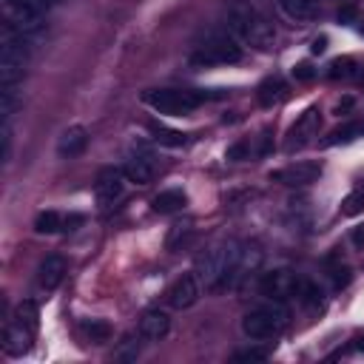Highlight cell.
I'll use <instances>...</instances> for the list:
<instances>
[{
    "instance_id": "obj_28",
    "label": "cell",
    "mask_w": 364,
    "mask_h": 364,
    "mask_svg": "<svg viewBox=\"0 0 364 364\" xmlns=\"http://www.w3.org/2000/svg\"><path fill=\"white\" fill-rule=\"evenodd\" d=\"M355 65H358V63H355L353 57H338V60L330 63V71H327V74H330L333 80H338V77H353V74H355Z\"/></svg>"
},
{
    "instance_id": "obj_20",
    "label": "cell",
    "mask_w": 364,
    "mask_h": 364,
    "mask_svg": "<svg viewBox=\"0 0 364 364\" xmlns=\"http://www.w3.org/2000/svg\"><path fill=\"white\" fill-rule=\"evenodd\" d=\"M148 131H151V136H154V142H159V145H165V148H182V145L188 142L182 131H173V128H165L162 122H148Z\"/></svg>"
},
{
    "instance_id": "obj_3",
    "label": "cell",
    "mask_w": 364,
    "mask_h": 364,
    "mask_svg": "<svg viewBox=\"0 0 364 364\" xmlns=\"http://www.w3.org/2000/svg\"><path fill=\"white\" fill-rule=\"evenodd\" d=\"M290 321V310L284 307V301L279 299H267L264 304L253 307L245 313L242 318V333L250 338V341H273L284 333Z\"/></svg>"
},
{
    "instance_id": "obj_17",
    "label": "cell",
    "mask_w": 364,
    "mask_h": 364,
    "mask_svg": "<svg viewBox=\"0 0 364 364\" xmlns=\"http://www.w3.org/2000/svg\"><path fill=\"white\" fill-rule=\"evenodd\" d=\"M185 202H188V196H185L182 188H168V191H159V193L151 199V208H154L156 213H176V210L185 208Z\"/></svg>"
},
{
    "instance_id": "obj_11",
    "label": "cell",
    "mask_w": 364,
    "mask_h": 364,
    "mask_svg": "<svg viewBox=\"0 0 364 364\" xmlns=\"http://www.w3.org/2000/svg\"><path fill=\"white\" fill-rule=\"evenodd\" d=\"M199 293H202V284H199L196 273H185V276H179V279L165 290V301H168L173 310H185V307H191V304L199 299Z\"/></svg>"
},
{
    "instance_id": "obj_1",
    "label": "cell",
    "mask_w": 364,
    "mask_h": 364,
    "mask_svg": "<svg viewBox=\"0 0 364 364\" xmlns=\"http://www.w3.org/2000/svg\"><path fill=\"white\" fill-rule=\"evenodd\" d=\"M242 253L245 245L236 239H225L210 245L199 259H196V279L205 290H222V287H233L236 276H239V264H242Z\"/></svg>"
},
{
    "instance_id": "obj_7",
    "label": "cell",
    "mask_w": 364,
    "mask_h": 364,
    "mask_svg": "<svg viewBox=\"0 0 364 364\" xmlns=\"http://www.w3.org/2000/svg\"><path fill=\"white\" fill-rule=\"evenodd\" d=\"M122 173H125V179H131V182H136V185H148V182L154 179V173H156V156H154V151H151L148 145L136 142V145L125 154Z\"/></svg>"
},
{
    "instance_id": "obj_29",
    "label": "cell",
    "mask_w": 364,
    "mask_h": 364,
    "mask_svg": "<svg viewBox=\"0 0 364 364\" xmlns=\"http://www.w3.org/2000/svg\"><path fill=\"white\" fill-rule=\"evenodd\" d=\"M267 355H270L267 347H247V350H239L233 358H236V361H264Z\"/></svg>"
},
{
    "instance_id": "obj_9",
    "label": "cell",
    "mask_w": 364,
    "mask_h": 364,
    "mask_svg": "<svg viewBox=\"0 0 364 364\" xmlns=\"http://www.w3.org/2000/svg\"><path fill=\"white\" fill-rule=\"evenodd\" d=\"M299 284H301V279H299L296 273H290V270H270V273L262 276L259 290H262V296H267V299L284 301V299H290V296L296 299Z\"/></svg>"
},
{
    "instance_id": "obj_13",
    "label": "cell",
    "mask_w": 364,
    "mask_h": 364,
    "mask_svg": "<svg viewBox=\"0 0 364 364\" xmlns=\"http://www.w3.org/2000/svg\"><path fill=\"white\" fill-rule=\"evenodd\" d=\"M168 330H171V316L165 310H159V307L145 310L142 318H139V327H136L142 341H162L168 336Z\"/></svg>"
},
{
    "instance_id": "obj_15",
    "label": "cell",
    "mask_w": 364,
    "mask_h": 364,
    "mask_svg": "<svg viewBox=\"0 0 364 364\" xmlns=\"http://www.w3.org/2000/svg\"><path fill=\"white\" fill-rule=\"evenodd\" d=\"M63 276H65V259L57 256V253H51V256H46V259L40 262V267H37V287L46 290V293H51V290L63 282Z\"/></svg>"
},
{
    "instance_id": "obj_19",
    "label": "cell",
    "mask_w": 364,
    "mask_h": 364,
    "mask_svg": "<svg viewBox=\"0 0 364 364\" xmlns=\"http://www.w3.org/2000/svg\"><path fill=\"white\" fill-rule=\"evenodd\" d=\"M279 9L290 20H313L321 9V0H279Z\"/></svg>"
},
{
    "instance_id": "obj_26",
    "label": "cell",
    "mask_w": 364,
    "mask_h": 364,
    "mask_svg": "<svg viewBox=\"0 0 364 364\" xmlns=\"http://www.w3.org/2000/svg\"><path fill=\"white\" fill-rule=\"evenodd\" d=\"M191 239H193V228H191V225H173L165 245H168V250H179V247L188 245Z\"/></svg>"
},
{
    "instance_id": "obj_6",
    "label": "cell",
    "mask_w": 364,
    "mask_h": 364,
    "mask_svg": "<svg viewBox=\"0 0 364 364\" xmlns=\"http://www.w3.org/2000/svg\"><path fill=\"white\" fill-rule=\"evenodd\" d=\"M54 6V0H0L3 9V26L40 37L43 31V20L48 14V9Z\"/></svg>"
},
{
    "instance_id": "obj_12",
    "label": "cell",
    "mask_w": 364,
    "mask_h": 364,
    "mask_svg": "<svg viewBox=\"0 0 364 364\" xmlns=\"http://www.w3.org/2000/svg\"><path fill=\"white\" fill-rule=\"evenodd\" d=\"M122 188H125V173H122V168L108 165V168H102V171L97 173L94 193H97V202H100V205L117 202V199L122 196Z\"/></svg>"
},
{
    "instance_id": "obj_2",
    "label": "cell",
    "mask_w": 364,
    "mask_h": 364,
    "mask_svg": "<svg viewBox=\"0 0 364 364\" xmlns=\"http://www.w3.org/2000/svg\"><path fill=\"white\" fill-rule=\"evenodd\" d=\"M228 31L239 43H245L256 51H267L276 40V31H273L270 20L250 0H233L228 6Z\"/></svg>"
},
{
    "instance_id": "obj_4",
    "label": "cell",
    "mask_w": 364,
    "mask_h": 364,
    "mask_svg": "<svg viewBox=\"0 0 364 364\" xmlns=\"http://www.w3.org/2000/svg\"><path fill=\"white\" fill-rule=\"evenodd\" d=\"M222 94H208L199 88H151L142 94V102L148 108H154L156 114H168V117H185L191 111H196L202 102L216 100Z\"/></svg>"
},
{
    "instance_id": "obj_14",
    "label": "cell",
    "mask_w": 364,
    "mask_h": 364,
    "mask_svg": "<svg viewBox=\"0 0 364 364\" xmlns=\"http://www.w3.org/2000/svg\"><path fill=\"white\" fill-rule=\"evenodd\" d=\"M31 338H34V333L28 327H23L20 321L9 318L6 330H3V353L6 355H23L31 347Z\"/></svg>"
},
{
    "instance_id": "obj_8",
    "label": "cell",
    "mask_w": 364,
    "mask_h": 364,
    "mask_svg": "<svg viewBox=\"0 0 364 364\" xmlns=\"http://www.w3.org/2000/svg\"><path fill=\"white\" fill-rule=\"evenodd\" d=\"M318 125H321V111H318V108H307V111L296 119V125L287 131V136H284V151L293 154V151H301L304 145H310L313 136H318Z\"/></svg>"
},
{
    "instance_id": "obj_36",
    "label": "cell",
    "mask_w": 364,
    "mask_h": 364,
    "mask_svg": "<svg viewBox=\"0 0 364 364\" xmlns=\"http://www.w3.org/2000/svg\"><path fill=\"white\" fill-rule=\"evenodd\" d=\"M353 350H361L364 353V333H355L353 336Z\"/></svg>"
},
{
    "instance_id": "obj_38",
    "label": "cell",
    "mask_w": 364,
    "mask_h": 364,
    "mask_svg": "<svg viewBox=\"0 0 364 364\" xmlns=\"http://www.w3.org/2000/svg\"><path fill=\"white\" fill-rule=\"evenodd\" d=\"M361 34H364V26H361Z\"/></svg>"
},
{
    "instance_id": "obj_24",
    "label": "cell",
    "mask_w": 364,
    "mask_h": 364,
    "mask_svg": "<svg viewBox=\"0 0 364 364\" xmlns=\"http://www.w3.org/2000/svg\"><path fill=\"white\" fill-rule=\"evenodd\" d=\"M34 230L37 233H57V230H63V216L57 210H43L34 219Z\"/></svg>"
},
{
    "instance_id": "obj_21",
    "label": "cell",
    "mask_w": 364,
    "mask_h": 364,
    "mask_svg": "<svg viewBox=\"0 0 364 364\" xmlns=\"http://www.w3.org/2000/svg\"><path fill=\"white\" fill-rule=\"evenodd\" d=\"M11 318H14V321H20L23 327H28L31 333H37V324H40V310H37V304H34L31 299H23V301L14 307Z\"/></svg>"
},
{
    "instance_id": "obj_35",
    "label": "cell",
    "mask_w": 364,
    "mask_h": 364,
    "mask_svg": "<svg viewBox=\"0 0 364 364\" xmlns=\"http://www.w3.org/2000/svg\"><path fill=\"white\" fill-rule=\"evenodd\" d=\"M327 48V40L324 37H318V40H313V54H321Z\"/></svg>"
},
{
    "instance_id": "obj_33",
    "label": "cell",
    "mask_w": 364,
    "mask_h": 364,
    "mask_svg": "<svg viewBox=\"0 0 364 364\" xmlns=\"http://www.w3.org/2000/svg\"><path fill=\"white\" fill-rule=\"evenodd\" d=\"M77 225H82V213H68V216L63 219V228H65V230H77Z\"/></svg>"
},
{
    "instance_id": "obj_32",
    "label": "cell",
    "mask_w": 364,
    "mask_h": 364,
    "mask_svg": "<svg viewBox=\"0 0 364 364\" xmlns=\"http://www.w3.org/2000/svg\"><path fill=\"white\" fill-rule=\"evenodd\" d=\"M350 282V267H338V270H333V284L336 287H344Z\"/></svg>"
},
{
    "instance_id": "obj_31",
    "label": "cell",
    "mask_w": 364,
    "mask_h": 364,
    "mask_svg": "<svg viewBox=\"0 0 364 364\" xmlns=\"http://www.w3.org/2000/svg\"><path fill=\"white\" fill-rule=\"evenodd\" d=\"M313 74H316V71L310 68V63H299V65L293 68V77H296V80H313Z\"/></svg>"
},
{
    "instance_id": "obj_5",
    "label": "cell",
    "mask_w": 364,
    "mask_h": 364,
    "mask_svg": "<svg viewBox=\"0 0 364 364\" xmlns=\"http://www.w3.org/2000/svg\"><path fill=\"white\" fill-rule=\"evenodd\" d=\"M242 46L230 31H213L208 34L193 51H191V65L208 68V65H233L242 60Z\"/></svg>"
},
{
    "instance_id": "obj_27",
    "label": "cell",
    "mask_w": 364,
    "mask_h": 364,
    "mask_svg": "<svg viewBox=\"0 0 364 364\" xmlns=\"http://www.w3.org/2000/svg\"><path fill=\"white\" fill-rule=\"evenodd\" d=\"M82 330H85V336H88L91 341H97V344L108 341V336H111V327H108L102 318H91V321H82Z\"/></svg>"
},
{
    "instance_id": "obj_16",
    "label": "cell",
    "mask_w": 364,
    "mask_h": 364,
    "mask_svg": "<svg viewBox=\"0 0 364 364\" xmlns=\"http://www.w3.org/2000/svg\"><path fill=\"white\" fill-rule=\"evenodd\" d=\"M85 145H88V131H85L82 125H71V128H65V131L60 134L57 154L65 156V159H71V156H80V154L85 151Z\"/></svg>"
},
{
    "instance_id": "obj_23",
    "label": "cell",
    "mask_w": 364,
    "mask_h": 364,
    "mask_svg": "<svg viewBox=\"0 0 364 364\" xmlns=\"http://www.w3.org/2000/svg\"><path fill=\"white\" fill-rule=\"evenodd\" d=\"M341 213H344V216H358V213H364V182H358V185L341 199Z\"/></svg>"
},
{
    "instance_id": "obj_25",
    "label": "cell",
    "mask_w": 364,
    "mask_h": 364,
    "mask_svg": "<svg viewBox=\"0 0 364 364\" xmlns=\"http://www.w3.org/2000/svg\"><path fill=\"white\" fill-rule=\"evenodd\" d=\"M364 134V122H353V125H341V128H336L327 139H324V145H338V142H350V139H355V136H361Z\"/></svg>"
},
{
    "instance_id": "obj_18",
    "label": "cell",
    "mask_w": 364,
    "mask_h": 364,
    "mask_svg": "<svg viewBox=\"0 0 364 364\" xmlns=\"http://www.w3.org/2000/svg\"><path fill=\"white\" fill-rule=\"evenodd\" d=\"M284 91H287L284 80H282L279 74H270V77H264V80L259 82V88H256V97H259V102H262L264 108H270L273 102H279V100L284 97Z\"/></svg>"
},
{
    "instance_id": "obj_37",
    "label": "cell",
    "mask_w": 364,
    "mask_h": 364,
    "mask_svg": "<svg viewBox=\"0 0 364 364\" xmlns=\"http://www.w3.org/2000/svg\"><path fill=\"white\" fill-rule=\"evenodd\" d=\"M353 242H355V245H364V228H358V230L353 233Z\"/></svg>"
},
{
    "instance_id": "obj_22",
    "label": "cell",
    "mask_w": 364,
    "mask_h": 364,
    "mask_svg": "<svg viewBox=\"0 0 364 364\" xmlns=\"http://www.w3.org/2000/svg\"><path fill=\"white\" fill-rule=\"evenodd\" d=\"M296 299H299L307 310H318V307L324 304V293H321V287H318L316 282H304V279H301V284H299Z\"/></svg>"
},
{
    "instance_id": "obj_30",
    "label": "cell",
    "mask_w": 364,
    "mask_h": 364,
    "mask_svg": "<svg viewBox=\"0 0 364 364\" xmlns=\"http://www.w3.org/2000/svg\"><path fill=\"white\" fill-rule=\"evenodd\" d=\"M225 156H228L230 162H242V159H250V145H247V142H236V145H230V148L225 151Z\"/></svg>"
},
{
    "instance_id": "obj_34",
    "label": "cell",
    "mask_w": 364,
    "mask_h": 364,
    "mask_svg": "<svg viewBox=\"0 0 364 364\" xmlns=\"http://www.w3.org/2000/svg\"><path fill=\"white\" fill-rule=\"evenodd\" d=\"M353 14H355V11H353V6H347V9H341V11H338V20H341V23H347V20H353Z\"/></svg>"
},
{
    "instance_id": "obj_10",
    "label": "cell",
    "mask_w": 364,
    "mask_h": 364,
    "mask_svg": "<svg viewBox=\"0 0 364 364\" xmlns=\"http://www.w3.org/2000/svg\"><path fill=\"white\" fill-rule=\"evenodd\" d=\"M321 176V165L318 162H293L287 168H279L270 173L273 182L279 185H287V188H304L310 182H316Z\"/></svg>"
}]
</instances>
